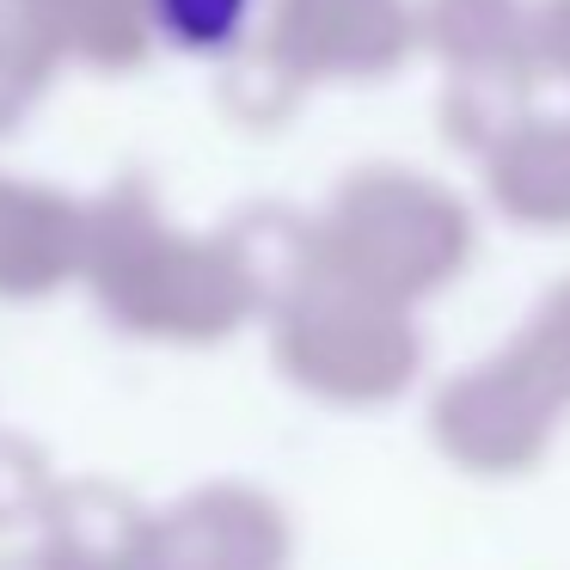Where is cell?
Wrapping results in <instances>:
<instances>
[{
	"instance_id": "obj_1",
	"label": "cell",
	"mask_w": 570,
	"mask_h": 570,
	"mask_svg": "<svg viewBox=\"0 0 570 570\" xmlns=\"http://www.w3.org/2000/svg\"><path fill=\"white\" fill-rule=\"evenodd\" d=\"M546 405L533 386H491V393H466L460 405V454L484 472H521L546 454Z\"/></svg>"
},
{
	"instance_id": "obj_2",
	"label": "cell",
	"mask_w": 570,
	"mask_h": 570,
	"mask_svg": "<svg viewBox=\"0 0 570 570\" xmlns=\"http://www.w3.org/2000/svg\"><path fill=\"white\" fill-rule=\"evenodd\" d=\"M148 26L178 56H234L246 43L258 0H141Z\"/></svg>"
}]
</instances>
